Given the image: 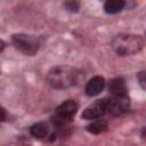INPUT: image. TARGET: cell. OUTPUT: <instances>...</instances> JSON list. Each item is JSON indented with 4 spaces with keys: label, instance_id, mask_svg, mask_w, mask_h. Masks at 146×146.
Instances as JSON below:
<instances>
[{
    "label": "cell",
    "instance_id": "obj_1",
    "mask_svg": "<svg viewBox=\"0 0 146 146\" xmlns=\"http://www.w3.org/2000/svg\"><path fill=\"white\" fill-rule=\"evenodd\" d=\"M48 84L55 89H66L75 86L80 80V72L71 66H55L47 73Z\"/></svg>",
    "mask_w": 146,
    "mask_h": 146
},
{
    "label": "cell",
    "instance_id": "obj_2",
    "mask_svg": "<svg viewBox=\"0 0 146 146\" xmlns=\"http://www.w3.org/2000/svg\"><path fill=\"white\" fill-rule=\"evenodd\" d=\"M144 47L141 36L130 33H120L112 40V48L117 55L129 56L139 52Z\"/></svg>",
    "mask_w": 146,
    "mask_h": 146
},
{
    "label": "cell",
    "instance_id": "obj_3",
    "mask_svg": "<svg viewBox=\"0 0 146 146\" xmlns=\"http://www.w3.org/2000/svg\"><path fill=\"white\" fill-rule=\"evenodd\" d=\"M79 105L75 100L68 99L62 103L55 111L52 116V122L57 127H64L72 121L75 113L78 112Z\"/></svg>",
    "mask_w": 146,
    "mask_h": 146
},
{
    "label": "cell",
    "instance_id": "obj_4",
    "mask_svg": "<svg viewBox=\"0 0 146 146\" xmlns=\"http://www.w3.org/2000/svg\"><path fill=\"white\" fill-rule=\"evenodd\" d=\"M11 42L15 46L16 49H18L21 52L32 56L34 55L40 47V40L39 38L34 35H29V34H14L11 38Z\"/></svg>",
    "mask_w": 146,
    "mask_h": 146
},
{
    "label": "cell",
    "instance_id": "obj_5",
    "mask_svg": "<svg viewBox=\"0 0 146 146\" xmlns=\"http://www.w3.org/2000/svg\"><path fill=\"white\" fill-rule=\"evenodd\" d=\"M108 107V98H102L92 104H90L86 110L82 112V117L86 120H95L103 116L105 113H107Z\"/></svg>",
    "mask_w": 146,
    "mask_h": 146
},
{
    "label": "cell",
    "instance_id": "obj_6",
    "mask_svg": "<svg viewBox=\"0 0 146 146\" xmlns=\"http://www.w3.org/2000/svg\"><path fill=\"white\" fill-rule=\"evenodd\" d=\"M129 108V97H111L108 98L107 112L112 115H121Z\"/></svg>",
    "mask_w": 146,
    "mask_h": 146
},
{
    "label": "cell",
    "instance_id": "obj_7",
    "mask_svg": "<svg viewBox=\"0 0 146 146\" xmlns=\"http://www.w3.org/2000/svg\"><path fill=\"white\" fill-rule=\"evenodd\" d=\"M104 87H105V80H104V78L97 75V76L91 78L87 82L86 88H84V91H86L87 96L94 97V96H97L98 94H100L102 90L104 89Z\"/></svg>",
    "mask_w": 146,
    "mask_h": 146
},
{
    "label": "cell",
    "instance_id": "obj_8",
    "mask_svg": "<svg viewBox=\"0 0 146 146\" xmlns=\"http://www.w3.org/2000/svg\"><path fill=\"white\" fill-rule=\"evenodd\" d=\"M108 90L112 95V97H123L128 96V89L125 86V82L122 78H115L111 80Z\"/></svg>",
    "mask_w": 146,
    "mask_h": 146
},
{
    "label": "cell",
    "instance_id": "obj_9",
    "mask_svg": "<svg viewBox=\"0 0 146 146\" xmlns=\"http://www.w3.org/2000/svg\"><path fill=\"white\" fill-rule=\"evenodd\" d=\"M125 7V2L122 0H110L104 5V9L107 14H117Z\"/></svg>",
    "mask_w": 146,
    "mask_h": 146
},
{
    "label": "cell",
    "instance_id": "obj_10",
    "mask_svg": "<svg viewBox=\"0 0 146 146\" xmlns=\"http://www.w3.org/2000/svg\"><path fill=\"white\" fill-rule=\"evenodd\" d=\"M48 127L46 123L43 122H38L35 124H33L31 128H30V133L35 137V138H39V139H42L44 137H47L48 135Z\"/></svg>",
    "mask_w": 146,
    "mask_h": 146
},
{
    "label": "cell",
    "instance_id": "obj_11",
    "mask_svg": "<svg viewBox=\"0 0 146 146\" xmlns=\"http://www.w3.org/2000/svg\"><path fill=\"white\" fill-rule=\"evenodd\" d=\"M107 128V123L106 121L104 120H95L92 121L89 125H87V130L90 132V133H94V135H98V133H102L103 131H105Z\"/></svg>",
    "mask_w": 146,
    "mask_h": 146
},
{
    "label": "cell",
    "instance_id": "obj_12",
    "mask_svg": "<svg viewBox=\"0 0 146 146\" xmlns=\"http://www.w3.org/2000/svg\"><path fill=\"white\" fill-rule=\"evenodd\" d=\"M65 6H66V8L68 9V10H71V11H76L78 9H79V3H76V2H66L65 3Z\"/></svg>",
    "mask_w": 146,
    "mask_h": 146
},
{
    "label": "cell",
    "instance_id": "obj_13",
    "mask_svg": "<svg viewBox=\"0 0 146 146\" xmlns=\"http://www.w3.org/2000/svg\"><path fill=\"white\" fill-rule=\"evenodd\" d=\"M139 81H140V83L146 88V72L140 73V75H139Z\"/></svg>",
    "mask_w": 146,
    "mask_h": 146
}]
</instances>
